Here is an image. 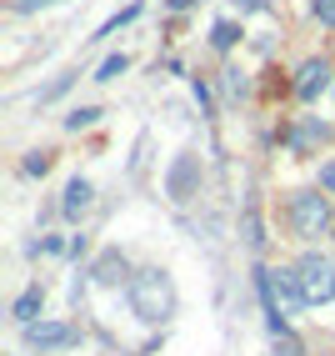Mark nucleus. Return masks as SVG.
<instances>
[{"instance_id": "f257e3e1", "label": "nucleus", "mask_w": 335, "mask_h": 356, "mask_svg": "<svg viewBox=\"0 0 335 356\" xmlns=\"http://www.w3.org/2000/svg\"><path fill=\"white\" fill-rule=\"evenodd\" d=\"M126 301H130V312H135L140 326H165L175 316V281H171V271H160V266L135 271L126 281Z\"/></svg>"}, {"instance_id": "f03ea898", "label": "nucleus", "mask_w": 335, "mask_h": 356, "mask_svg": "<svg viewBox=\"0 0 335 356\" xmlns=\"http://www.w3.org/2000/svg\"><path fill=\"white\" fill-rule=\"evenodd\" d=\"M291 231L300 241H316V236L335 231V211H330V191L320 186H305V191L291 196Z\"/></svg>"}, {"instance_id": "7ed1b4c3", "label": "nucleus", "mask_w": 335, "mask_h": 356, "mask_svg": "<svg viewBox=\"0 0 335 356\" xmlns=\"http://www.w3.org/2000/svg\"><path fill=\"white\" fill-rule=\"evenodd\" d=\"M295 271H300V286H305L310 306H325V301H335V261H330V256H320V251H305V256L295 261Z\"/></svg>"}, {"instance_id": "20e7f679", "label": "nucleus", "mask_w": 335, "mask_h": 356, "mask_svg": "<svg viewBox=\"0 0 335 356\" xmlns=\"http://www.w3.org/2000/svg\"><path fill=\"white\" fill-rule=\"evenodd\" d=\"M196 191H200V156L196 151H180L171 161V171H165V196H171L175 206H185Z\"/></svg>"}, {"instance_id": "39448f33", "label": "nucleus", "mask_w": 335, "mask_h": 356, "mask_svg": "<svg viewBox=\"0 0 335 356\" xmlns=\"http://www.w3.org/2000/svg\"><path fill=\"white\" fill-rule=\"evenodd\" d=\"M20 331H26V346H35V351H65V346L80 341V331L70 321H31Z\"/></svg>"}, {"instance_id": "423d86ee", "label": "nucleus", "mask_w": 335, "mask_h": 356, "mask_svg": "<svg viewBox=\"0 0 335 356\" xmlns=\"http://www.w3.org/2000/svg\"><path fill=\"white\" fill-rule=\"evenodd\" d=\"M330 76H335L330 60H325V56H310V60L295 70V86H291V90H295V101H316L320 90L330 86Z\"/></svg>"}, {"instance_id": "0eeeda50", "label": "nucleus", "mask_w": 335, "mask_h": 356, "mask_svg": "<svg viewBox=\"0 0 335 356\" xmlns=\"http://www.w3.org/2000/svg\"><path fill=\"white\" fill-rule=\"evenodd\" d=\"M85 276L95 281V286H121V281H130L135 271L126 266V256H121V251L110 246V251H101V256L90 261V271H85Z\"/></svg>"}, {"instance_id": "6e6552de", "label": "nucleus", "mask_w": 335, "mask_h": 356, "mask_svg": "<svg viewBox=\"0 0 335 356\" xmlns=\"http://www.w3.org/2000/svg\"><path fill=\"white\" fill-rule=\"evenodd\" d=\"M90 206H95V186H90L85 176H70V181H65V196H60V216H65V221H80Z\"/></svg>"}, {"instance_id": "1a4fd4ad", "label": "nucleus", "mask_w": 335, "mask_h": 356, "mask_svg": "<svg viewBox=\"0 0 335 356\" xmlns=\"http://www.w3.org/2000/svg\"><path fill=\"white\" fill-rule=\"evenodd\" d=\"M40 306H45V286H40V281H31V286L20 291V296H15L10 316H15L20 326H31V321H40Z\"/></svg>"}, {"instance_id": "9d476101", "label": "nucleus", "mask_w": 335, "mask_h": 356, "mask_svg": "<svg viewBox=\"0 0 335 356\" xmlns=\"http://www.w3.org/2000/svg\"><path fill=\"white\" fill-rule=\"evenodd\" d=\"M246 31H241V20H215L210 26V45L215 51H235V40H241Z\"/></svg>"}, {"instance_id": "9b49d317", "label": "nucleus", "mask_w": 335, "mask_h": 356, "mask_svg": "<svg viewBox=\"0 0 335 356\" xmlns=\"http://www.w3.org/2000/svg\"><path fill=\"white\" fill-rule=\"evenodd\" d=\"M76 81H80V70H65V76H55L51 86H40V90H35V106H51V101H60V96H65V90L76 86Z\"/></svg>"}, {"instance_id": "f8f14e48", "label": "nucleus", "mask_w": 335, "mask_h": 356, "mask_svg": "<svg viewBox=\"0 0 335 356\" xmlns=\"http://www.w3.org/2000/svg\"><path fill=\"white\" fill-rule=\"evenodd\" d=\"M126 70H130V56H126V51H115V56H105L101 65H95V76H90V81H115V76H126Z\"/></svg>"}, {"instance_id": "ddd939ff", "label": "nucleus", "mask_w": 335, "mask_h": 356, "mask_svg": "<svg viewBox=\"0 0 335 356\" xmlns=\"http://www.w3.org/2000/svg\"><path fill=\"white\" fill-rule=\"evenodd\" d=\"M135 15H140V0H130V6H126V10H115V15H110V20H105V26H101V31H95L90 40H105V35H115V31H121V26H130V20H135Z\"/></svg>"}, {"instance_id": "4468645a", "label": "nucleus", "mask_w": 335, "mask_h": 356, "mask_svg": "<svg viewBox=\"0 0 335 356\" xmlns=\"http://www.w3.org/2000/svg\"><path fill=\"white\" fill-rule=\"evenodd\" d=\"M101 106H76V111H70L65 115V131H85V126H95V121H101Z\"/></svg>"}, {"instance_id": "2eb2a0df", "label": "nucleus", "mask_w": 335, "mask_h": 356, "mask_svg": "<svg viewBox=\"0 0 335 356\" xmlns=\"http://www.w3.org/2000/svg\"><path fill=\"white\" fill-rule=\"evenodd\" d=\"M316 140H325V126H316V121H305L295 136H291V146L295 151H310V146H316Z\"/></svg>"}, {"instance_id": "dca6fc26", "label": "nucleus", "mask_w": 335, "mask_h": 356, "mask_svg": "<svg viewBox=\"0 0 335 356\" xmlns=\"http://www.w3.org/2000/svg\"><path fill=\"white\" fill-rule=\"evenodd\" d=\"M51 165H55V151H31L20 171H26V176H45V171H51Z\"/></svg>"}, {"instance_id": "f3484780", "label": "nucleus", "mask_w": 335, "mask_h": 356, "mask_svg": "<svg viewBox=\"0 0 335 356\" xmlns=\"http://www.w3.org/2000/svg\"><path fill=\"white\" fill-rule=\"evenodd\" d=\"M221 81H225V96H230V101H241V96H246V76H241L235 65L221 70Z\"/></svg>"}, {"instance_id": "a211bd4d", "label": "nucleus", "mask_w": 335, "mask_h": 356, "mask_svg": "<svg viewBox=\"0 0 335 356\" xmlns=\"http://www.w3.org/2000/svg\"><path fill=\"white\" fill-rule=\"evenodd\" d=\"M51 6H60V0H10L15 15H35V10H51Z\"/></svg>"}, {"instance_id": "6ab92c4d", "label": "nucleus", "mask_w": 335, "mask_h": 356, "mask_svg": "<svg viewBox=\"0 0 335 356\" xmlns=\"http://www.w3.org/2000/svg\"><path fill=\"white\" fill-rule=\"evenodd\" d=\"M310 10H316L320 26H335V0H310Z\"/></svg>"}, {"instance_id": "aec40b11", "label": "nucleus", "mask_w": 335, "mask_h": 356, "mask_svg": "<svg viewBox=\"0 0 335 356\" xmlns=\"http://www.w3.org/2000/svg\"><path fill=\"white\" fill-rule=\"evenodd\" d=\"M320 191H330V196H335V156H330V161H320Z\"/></svg>"}, {"instance_id": "412c9836", "label": "nucleus", "mask_w": 335, "mask_h": 356, "mask_svg": "<svg viewBox=\"0 0 335 356\" xmlns=\"http://www.w3.org/2000/svg\"><path fill=\"white\" fill-rule=\"evenodd\" d=\"M190 90H196V101H200V115H215V106H210V90H205V81H190Z\"/></svg>"}, {"instance_id": "4be33fe9", "label": "nucleus", "mask_w": 335, "mask_h": 356, "mask_svg": "<svg viewBox=\"0 0 335 356\" xmlns=\"http://www.w3.org/2000/svg\"><path fill=\"white\" fill-rule=\"evenodd\" d=\"M275 356H300V341L295 337H275Z\"/></svg>"}, {"instance_id": "5701e85b", "label": "nucleus", "mask_w": 335, "mask_h": 356, "mask_svg": "<svg viewBox=\"0 0 335 356\" xmlns=\"http://www.w3.org/2000/svg\"><path fill=\"white\" fill-rule=\"evenodd\" d=\"M40 251H45V256H60V251H70V246L60 241V236H40Z\"/></svg>"}, {"instance_id": "b1692460", "label": "nucleus", "mask_w": 335, "mask_h": 356, "mask_svg": "<svg viewBox=\"0 0 335 356\" xmlns=\"http://www.w3.org/2000/svg\"><path fill=\"white\" fill-rule=\"evenodd\" d=\"M165 6H171V10H190L196 0H165Z\"/></svg>"}, {"instance_id": "393cba45", "label": "nucleus", "mask_w": 335, "mask_h": 356, "mask_svg": "<svg viewBox=\"0 0 335 356\" xmlns=\"http://www.w3.org/2000/svg\"><path fill=\"white\" fill-rule=\"evenodd\" d=\"M241 10H266V0H241Z\"/></svg>"}]
</instances>
